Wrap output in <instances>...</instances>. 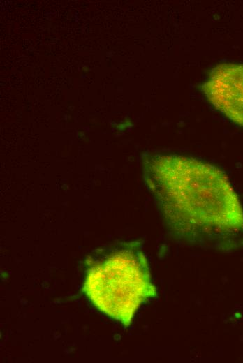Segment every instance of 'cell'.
Listing matches in <instances>:
<instances>
[{"mask_svg":"<svg viewBox=\"0 0 243 363\" xmlns=\"http://www.w3.org/2000/svg\"><path fill=\"white\" fill-rule=\"evenodd\" d=\"M145 183L170 230L194 244L243 231V209L226 175L210 164L177 155L143 159Z\"/></svg>","mask_w":243,"mask_h":363,"instance_id":"obj_1","label":"cell"},{"mask_svg":"<svg viewBox=\"0 0 243 363\" xmlns=\"http://www.w3.org/2000/svg\"><path fill=\"white\" fill-rule=\"evenodd\" d=\"M87 264L84 291L100 311L124 326L142 302L156 295L146 258L136 242L97 249Z\"/></svg>","mask_w":243,"mask_h":363,"instance_id":"obj_2","label":"cell"},{"mask_svg":"<svg viewBox=\"0 0 243 363\" xmlns=\"http://www.w3.org/2000/svg\"><path fill=\"white\" fill-rule=\"evenodd\" d=\"M202 88L218 110L243 126V64L216 66Z\"/></svg>","mask_w":243,"mask_h":363,"instance_id":"obj_3","label":"cell"}]
</instances>
